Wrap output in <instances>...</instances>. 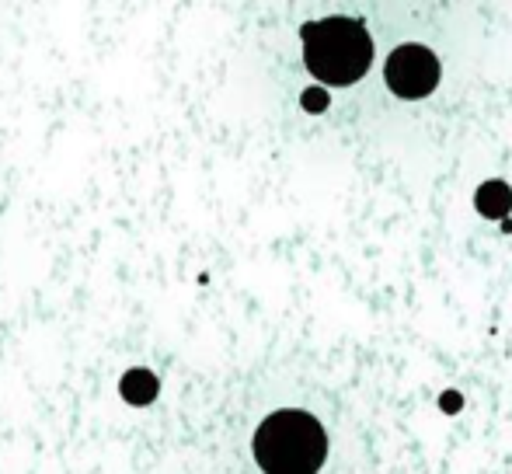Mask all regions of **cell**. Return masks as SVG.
Wrapping results in <instances>:
<instances>
[{"label":"cell","mask_w":512,"mask_h":474,"mask_svg":"<svg viewBox=\"0 0 512 474\" xmlns=\"http://www.w3.org/2000/svg\"><path fill=\"white\" fill-rule=\"evenodd\" d=\"M384 77H387V88L398 98H425L439 84V60L429 46L408 42V46H398L387 56Z\"/></svg>","instance_id":"obj_3"},{"label":"cell","mask_w":512,"mask_h":474,"mask_svg":"<svg viewBox=\"0 0 512 474\" xmlns=\"http://www.w3.org/2000/svg\"><path fill=\"white\" fill-rule=\"evenodd\" d=\"M324 457L328 436L307 412H276L255 433V461L265 474H317Z\"/></svg>","instance_id":"obj_2"},{"label":"cell","mask_w":512,"mask_h":474,"mask_svg":"<svg viewBox=\"0 0 512 474\" xmlns=\"http://www.w3.org/2000/svg\"><path fill=\"white\" fill-rule=\"evenodd\" d=\"M443 408H446V412H457V408H460V394H443Z\"/></svg>","instance_id":"obj_6"},{"label":"cell","mask_w":512,"mask_h":474,"mask_svg":"<svg viewBox=\"0 0 512 474\" xmlns=\"http://www.w3.org/2000/svg\"><path fill=\"white\" fill-rule=\"evenodd\" d=\"M304 63L321 84L349 88L370 70L373 39L359 18H321L300 28Z\"/></svg>","instance_id":"obj_1"},{"label":"cell","mask_w":512,"mask_h":474,"mask_svg":"<svg viewBox=\"0 0 512 474\" xmlns=\"http://www.w3.org/2000/svg\"><path fill=\"white\" fill-rule=\"evenodd\" d=\"M478 210L485 213L488 220H502L512 210V189L506 182H488L481 185L478 192Z\"/></svg>","instance_id":"obj_4"},{"label":"cell","mask_w":512,"mask_h":474,"mask_svg":"<svg viewBox=\"0 0 512 474\" xmlns=\"http://www.w3.org/2000/svg\"><path fill=\"white\" fill-rule=\"evenodd\" d=\"M304 105H307L310 112H324L328 98H324V91H307V95H304Z\"/></svg>","instance_id":"obj_5"}]
</instances>
